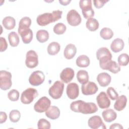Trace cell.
Here are the masks:
<instances>
[{
	"mask_svg": "<svg viewBox=\"0 0 129 129\" xmlns=\"http://www.w3.org/2000/svg\"><path fill=\"white\" fill-rule=\"evenodd\" d=\"M88 124L90 128L93 129L106 128L101 117L99 115H94L91 117L88 120Z\"/></svg>",
	"mask_w": 129,
	"mask_h": 129,
	"instance_id": "13",
	"label": "cell"
},
{
	"mask_svg": "<svg viewBox=\"0 0 129 129\" xmlns=\"http://www.w3.org/2000/svg\"><path fill=\"white\" fill-rule=\"evenodd\" d=\"M77 78L78 82L81 84H86L89 81L88 73L85 70H79L77 74Z\"/></svg>",
	"mask_w": 129,
	"mask_h": 129,
	"instance_id": "28",
	"label": "cell"
},
{
	"mask_svg": "<svg viewBox=\"0 0 129 129\" xmlns=\"http://www.w3.org/2000/svg\"><path fill=\"white\" fill-rule=\"evenodd\" d=\"M38 128H44L49 129L51 127L50 123L46 119L41 118L40 119L37 123Z\"/></svg>",
	"mask_w": 129,
	"mask_h": 129,
	"instance_id": "37",
	"label": "cell"
},
{
	"mask_svg": "<svg viewBox=\"0 0 129 129\" xmlns=\"http://www.w3.org/2000/svg\"><path fill=\"white\" fill-rule=\"evenodd\" d=\"M102 117L105 121L110 122L114 120L117 117V114L112 109H107L102 113Z\"/></svg>",
	"mask_w": 129,
	"mask_h": 129,
	"instance_id": "21",
	"label": "cell"
},
{
	"mask_svg": "<svg viewBox=\"0 0 129 129\" xmlns=\"http://www.w3.org/2000/svg\"><path fill=\"white\" fill-rule=\"evenodd\" d=\"M98 90L97 85L93 82H88L86 84H82L81 87L82 93L85 95L95 94Z\"/></svg>",
	"mask_w": 129,
	"mask_h": 129,
	"instance_id": "11",
	"label": "cell"
},
{
	"mask_svg": "<svg viewBox=\"0 0 129 129\" xmlns=\"http://www.w3.org/2000/svg\"><path fill=\"white\" fill-rule=\"evenodd\" d=\"M25 64L28 68L32 69L37 66L38 64V55L33 50L28 51L26 55Z\"/></svg>",
	"mask_w": 129,
	"mask_h": 129,
	"instance_id": "9",
	"label": "cell"
},
{
	"mask_svg": "<svg viewBox=\"0 0 129 129\" xmlns=\"http://www.w3.org/2000/svg\"><path fill=\"white\" fill-rule=\"evenodd\" d=\"M50 104L51 101L50 99L46 96H43L39 99L35 103L34 109L37 112H43L49 108L50 106Z\"/></svg>",
	"mask_w": 129,
	"mask_h": 129,
	"instance_id": "7",
	"label": "cell"
},
{
	"mask_svg": "<svg viewBox=\"0 0 129 129\" xmlns=\"http://www.w3.org/2000/svg\"><path fill=\"white\" fill-rule=\"evenodd\" d=\"M8 40L10 45L12 47L18 46L20 42L18 35L15 31H12L8 34Z\"/></svg>",
	"mask_w": 129,
	"mask_h": 129,
	"instance_id": "32",
	"label": "cell"
},
{
	"mask_svg": "<svg viewBox=\"0 0 129 129\" xmlns=\"http://www.w3.org/2000/svg\"><path fill=\"white\" fill-rule=\"evenodd\" d=\"M71 2V0H67V1H61V0H59V2L60 3V4H61L63 6H67L69 4V3Z\"/></svg>",
	"mask_w": 129,
	"mask_h": 129,
	"instance_id": "44",
	"label": "cell"
},
{
	"mask_svg": "<svg viewBox=\"0 0 129 129\" xmlns=\"http://www.w3.org/2000/svg\"><path fill=\"white\" fill-rule=\"evenodd\" d=\"M126 103V97L124 95H122L120 96H118L116 99V101L114 104V108L115 110L118 111H121L125 107Z\"/></svg>",
	"mask_w": 129,
	"mask_h": 129,
	"instance_id": "19",
	"label": "cell"
},
{
	"mask_svg": "<svg viewBox=\"0 0 129 129\" xmlns=\"http://www.w3.org/2000/svg\"><path fill=\"white\" fill-rule=\"evenodd\" d=\"M45 80V75L41 71L33 72L29 77V82L34 86H38L43 83Z\"/></svg>",
	"mask_w": 129,
	"mask_h": 129,
	"instance_id": "8",
	"label": "cell"
},
{
	"mask_svg": "<svg viewBox=\"0 0 129 129\" xmlns=\"http://www.w3.org/2000/svg\"><path fill=\"white\" fill-rule=\"evenodd\" d=\"M67 20L69 24L73 26L79 25L82 21L80 15L74 9L71 10L69 11L67 15Z\"/></svg>",
	"mask_w": 129,
	"mask_h": 129,
	"instance_id": "10",
	"label": "cell"
},
{
	"mask_svg": "<svg viewBox=\"0 0 129 129\" xmlns=\"http://www.w3.org/2000/svg\"><path fill=\"white\" fill-rule=\"evenodd\" d=\"M2 24L5 28L7 30H11L15 28L16 25V21L13 17L7 16L3 19Z\"/></svg>",
	"mask_w": 129,
	"mask_h": 129,
	"instance_id": "25",
	"label": "cell"
},
{
	"mask_svg": "<svg viewBox=\"0 0 129 129\" xmlns=\"http://www.w3.org/2000/svg\"><path fill=\"white\" fill-rule=\"evenodd\" d=\"M31 24V20L28 17L22 18L19 23L18 33L20 34L22 31L29 29Z\"/></svg>",
	"mask_w": 129,
	"mask_h": 129,
	"instance_id": "23",
	"label": "cell"
},
{
	"mask_svg": "<svg viewBox=\"0 0 129 129\" xmlns=\"http://www.w3.org/2000/svg\"><path fill=\"white\" fill-rule=\"evenodd\" d=\"M110 129H113V128H115V129H123V126L119 124V123H113L111 125V126L109 127Z\"/></svg>",
	"mask_w": 129,
	"mask_h": 129,
	"instance_id": "43",
	"label": "cell"
},
{
	"mask_svg": "<svg viewBox=\"0 0 129 129\" xmlns=\"http://www.w3.org/2000/svg\"><path fill=\"white\" fill-rule=\"evenodd\" d=\"M36 39L40 43H44L49 38V33L47 31L43 29L38 30L36 33Z\"/></svg>",
	"mask_w": 129,
	"mask_h": 129,
	"instance_id": "31",
	"label": "cell"
},
{
	"mask_svg": "<svg viewBox=\"0 0 129 129\" xmlns=\"http://www.w3.org/2000/svg\"><path fill=\"white\" fill-rule=\"evenodd\" d=\"M77 52V48L76 46L72 43L68 44L63 51V55L65 58L68 59H71L73 58Z\"/></svg>",
	"mask_w": 129,
	"mask_h": 129,
	"instance_id": "18",
	"label": "cell"
},
{
	"mask_svg": "<svg viewBox=\"0 0 129 129\" xmlns=\"http://www.w3.org/2000/svg\"><path fill=\"white\" fill-rule=\"evenodd\" d=\"M60 49V46L58 42H52L47 47V52L50 55H54L59 51Z\"/></svg>",
	"mask_w": 129,
	"mask_h": 129,
	"instance_id": "30",
	"label": "cell"
},
{
	"mask_svg": "<svg viewBox=\"0 0 129 129\" xmlns=\"http://www.w3.org/2000/svg\"><path fill=\"white\" fill-rule=\"evenodd\" d=\"M63 89L64 84L60 81H56L49 89V95L52 98L54 99H58L62 96Z\"/></svg>",
	"mask_w": 129,
	"mask_h": 129,
	"instance_id": "3",
	"label": "cell"
},
{
	"mask_svg": "<svg viewBox=\"0 0 129 129\" xmlns=\"http://www.w3.org/2000/svg\"><path fill=\"white\" fill-rule=\"evenodd\" d=\"M71 109L75 112H80L83 114H92L98 110L95 103L93 102H86L81 100L74 101L70 105Z\"/></svg>",
	"mask_w": 129,
	"mask_h": 129,
	"instance_id": "1",
	"label": "cell"
},
{
	"mask_svg": "<svg viewBox=\"0 0 129 129\" xmlns=\"http://www.w3.org/2000/svg\"><path fill=\"white\" fill-rule=\"evenodd\" d=\"M111 77L107 73L103 72L99 74L97 77V81L101 87H106L110 83Z\"/></svg>",
	"mask_w": 129,
	"mask_h": 129,
	"instance_id": "17",
	"label": "cell"
},
{
	"mask_svg": "<svg viewBox=\"0 0 129 129\" xmlns=\"http://www.w3.org/2000/svg\"><path fill=\"white\" fill-rule=\"evenodd\" d=\"M96 100L99 107L101 109L107 108L110 105V101L105 92H101L97 95Z\"/></svg>",
	"mask_w": 129,
	"mask_h": 129,
	"instance_id": "15",
	"label": "cell"
},
{
	"mask_svg": "<svg viewBox=\"0 0 129 129\" xmlns=\"http://www.w3.org/2000/svg\"><path fill=\"white\" fill-rule=\"evenodd\" d=\"M36 21L39 25L42 26L54 22L52 13H45L38 15L37 17Z\"/></svg>",
	"mask_w": 129,
	"mask_h": 129,
	"instance_id": "12",
	"label": "cell"
},
{
	"mask_svg": "<svg viewBox=\"0 0 129 129\" xmlns=\"http://www.w3.org/2000/svg\"><path fill=\"white\" fill-rule=\"evenodd\" d=\"M96 55L97 59L99 61L100 67L102 69L112 58V54L106 47L99 48L96 52Z\"/></svg>",
	"mask_w": 129,
	"mask_h": 129,
	"instance_id": "2",
	"label": "cell"
},
{
	"mask_svg": "<svg viewBox=\"0 0 129 129\" xmlns=\"http://www.w3.org/2000/svg\"><path fill=\"white\" fill-rule=\"evenodd\" d=\"M23 42L25 44L29 43L33 38V32L30 28L22 31L20 34Z\"/></svg>",
	"mask_w": 129,
	"mask_h": 129,
	"instance_id": "26",
	"label": "cell"
},
{
	"mask_svg": "<svg viewBox=\"0 0 129 129\" xmlns=\"http://www.w3.org/2000/svg\"><path fill=\"white\" fill-rule=\"evenodd\" d=\"M79 6L82 10V14L85 19L93 17L94 11L92 7L91 0H81L79 2Z\"/></svg>",
	"mask_w": 129,
	"mask_h": 129,
	"instance_id": "4",
	"label": "cell"
},
{
	"mask_svg": "<svg viewBox=\"0 0 129 129\" xmlns=\"http://www.w3.org/2000/svg\"><path fill=\"white\" fill-rule=\"evenodd\" d=\"M38 95V93L36 89L33 88H29L22 93L21 101L23 104H28L31 103Z\"/></svg>",
	"mask_w": 129,
	"mask_h": 129,
	"instance_id": "5",
	"label": "cell"
},
{
	"mask_svg": "<svg viewBox=\"0 0 129 129\" xmlns=\"http://www.w3.org/2000/svg\"><path fill=\"white\" fill-rule=\"evenodd\" d=\"M46 116L51 119H56L60 115V110L56 106H51L46 111Z\"/></svg>",
	"mask_w": 129,
	"mask_h": 129,
	"instance_id": "20",
	"label": "cell"
},
{
	"mask_svg": "<svg viewBox=\"0 0 129 129\" xmlns=\"http://www.w3.org/2000/svg\"><path fill=\"white\" fill-rule=\"evenodd\" d=\"M12 75L9 72L5 70L0 71V87L3 90L9 89L12 85Z\"/></svg>",
	"mask_w": 129,
	"mask_h": 129,
	"instance_id": "6",
	"label": "cell"
},
{
	"mask_svg": "<svg viewBox=\"0 0 129 129\" xmlns=\"http://www.w3.org/2000/svg\"><path fill=\"white\" fill-rule=\"evenodd\" d=\"M99 22L95 18H90L87 20L86 26L87 28L90 31H95L98 29Z\"/></svg>",
	"mask_w": 129,
	"mask_h": 129,
	"instance_id": "29",
	"label": "cell"
},
{
	"mask_svg": "<svg viewBox=\"0 0 129 129\" xmlns=\"http://www.w3.org/2000/svg\"><path fill=\"white\" fill-rule=\"evenodd\" d=\"M66 92L68 97L71 99L77 98L79 94V88L76 83H71L67 85Z\"/></svg>",
	"mask_w": 129,
	"mask_h": 129,
	"instance_id": "14",
	"label": "cell"
},
{
	"mask_svg": "<svg viewBox=\"0 0 129 129\" xmlns=\"http://www.w3.org/2000/svg\"><path fill=\"white\" fill-rule=\"evenodd\" d=\"M118 64L121 66H125L128 63V55L126 53H122L119 55L117 58Z\"/></svg>",
	"mask_w": 129,
	"mask_h": 129,
	"instance_id": "36",
	"label": "cell"
},
{
	"mask_svg": "<svg viewBox=\"0 0 129 129\" xmlns=\"http://www.w3.org/2000/svg\"><path fill=\"white\" fill-rule=\"evenodd\" d=\"M124 43L123 40L117 38L113 40L110 45V48L113 52L116 53L122 50L124 47Z\"/></svg>",
	"mask_w": 129,
	"mask_h": 129,
	"instance_id": "22",
	"label": "cell"
},
{
	"mask_svg": "<svg viewBox=\"0 0 129 129\" xmlns=\"http://www.w3.org/2000/svg\"><path fill=\"white\" fill-rule=\"evenodd\" d=\"M106 93L108 96L109 97V98L112 100H116L118 97V93L115 90V89L112 87H110L107 88Z\"/></svg>",
	"mask_w": 129,
	"mask_h": 129,
	"instance_id": "39",
	"label": "cell"
},
{
	"mask_svg": "<svg viewBox=\"0 0 129 129\" xmlns=\"http://www.w3.org/2000/svg\"><path fill=\"white\" fill-rule=\"evenodd\" d=\"M76 64L81 68H86L90 64V59L86 55H81L78 56L76 61Z\"/></svg>",
	"mask_w": 129,
	"mask_h": 129,
	"instance_id": "27",
	"label": "cell"
},
{
	"mask_svg": "<svg viewBox=\"0 0 129 129\" xmlns=\"http://www.w3.org/2000/svg\"><path fill=\"white\" fill-rule=\"evenodd\" d=\"M100 35L103 39L108 40L113 37V32L111 29L104 27L101 30L100 32Z\"/></svg>",
	"mask_w": 129,
	"mask_h": 129,
	"instance_id": "33",
	"label": "cell"
},
{
	"mask_svg": "<svg viewBox=\"0 0 129 129\" xmlns=\"http://www.w3.org/2000/svg\"><path fill=\"white\" fill-rule=\"evenodd\" d=\"M74 75L75 72L73 69L71 68H66L60 73V78L63 82L68 83L73 80Z\"/></svg>",
	"mask_w": 129,
	"mask_h": 129,
	"instance_id": "16",
	"label": "cell"
},
{
	"mask_svg": "<svg viewBox=\"0 0 129 129\" xmlns=\"http://www.w3.org/2000/svg\"><path fill=\"white\" fill-rule=\"evenodd\" d=\"M108 0H102V1H100V0H95L93 1V3H94V6L97 8V9H100L101 8H102L106 3L108 2Z\"/></svg>",
	"mask_w": 129,
	"mask_h": 129,
	"instance_id": "40",
	"label": "cell"
},
{
	"mask_svg": "<svg viewBox=\"0 0 129 129\" xmlns=\"http://www.w3.org/2000/svg\"><path fill=\"white\" fill-rule=\"evenodd\" d=\"M102 70H106L113 74H116L120 71V67L116 62L111 60L104 67Z\"/></svg>",
	"mask_w": 129,
	"mask_h": 129,
	"instance_id": "24",
	"label": "cell"
},
{
	"mask_svg": "<svg viewBox=\"0 0 129 129\" xmlns=\"http://www.w3.org/2000/svg\"><path fill=\"white\" fill-rule=\"evenodd\" d=\"M0 123H3L5 122L7 119V115L6 113V112H3V111H1L0 112Z\"/></svg>",
	"mask_w": 129,
	"mask_h": 129,
	"instance_id": "42",
	"label": "cell"
},
{
	"mask_svg": "<svg viewBox=\"0 0 129 129\" xmlns=\"http://www.w3.org/2000/svg\"><path fill=\"white\" fill-rule=\"evenodd\" d=\"M8 98L12 101H16L19 98V92L18 90L12 89L8 93Z\"/></svg>",
	"mask_w": 129,
	"mask_h": 129,
	"instance_id": "38",
	"label": "cell"
},
{
	"mask_svg": "<svg viewBox=\"0 0 129 129\" xmlns=\"http://www.w3.org/2000/svg\"><path fill=\"white\" fill-rule=\"evenodd\" d=\"M21 117L20 112L16 109L12 110L9 114V118L10 120L13 122H18Z\"/></svg>",
	"mask_w": 129,
	"mask_h": 129,
	"instance_id": "35",
	"label": "cell"
},
{
	"mask_svg": "<svg viewBox=\"0 0 129 129\" xmlns=\"http://www.w3.org/2000/svg\"><path fill=\"white\" fill-rule=\"evenodd\" d=\"M67 27L66 26L62 23H58L54 25L53 27V32L58 35H60L63 34L66 30Z\"/></svg>",
	"mask_w": 129,
	"mask_h": 129,
	"instance_id": "34",
	"label": "cell"
},
{
	"mask_svg": "<svg viewBox=\"0 0 129 129\" xmlns=\"http://www.w3.org/2000/svg\"><path fill=\"white\" fill-rule=\"evenodd\" d=\"M1 51H5L8 47V44L5 38L1 37Z\"/></svg>",
	"mask_w": 129,
	"mask_h": 129,
	"instance_id": "41",
	"label": "cell"
}]
</instances>
